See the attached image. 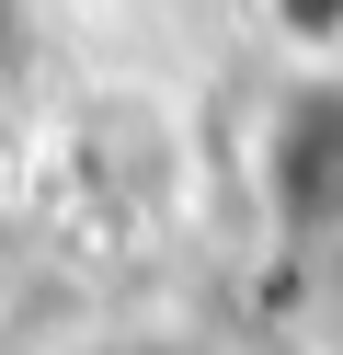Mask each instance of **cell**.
Returning a JSON list of instances; mask_svg holds the SVG:
<instances>
[{
    "mask_svg": "<svg viewBox=\"0 0 343 355\" xmlns=\"http://www.w3.org/2000/svg\"><path fill=\"white\" fill-rule=\"evenodd\" d=\"M274 24L297 46H343V0H274Z\"/></svg>",
    "mask_w": 343,
    "mask_h": 355,
    "instance_id": "cell-2",
    "label": "cell"
},
{
    "mask_svg": "<svg viewBox=\"0 0 343 355\" xmlns=\"http://www.w3.org/2000/svg\"><path fill=\"white\" fill-rule=\"evenodd\" d=\"M0 355H12V321H0Z\"/></svg>",
    "mask_w": 343,
    "mask_h": 355,
    "instance_id": "cell-4",
    "label": "cell"
},
{
    "mask_svg": "<svg viewBox=\"0 0 343 355\" xmlns=\"http://www.w3.org/2000/svg\"><path fill=\"white\" fill-rule=\"evenodd\" d=\"M69 355H195L183 332H91V344H69Z\"/></svg>",
    "mask_w": 343,
    "mask_h": 355,
    "instance_id": "cell-3",
    "label": "cell"
},
{
    "mask_svg": "<svg viewBox=\"0 0 343 355\" xmlns=\"http://www.w3.org/2000/svg\"><path fill=\"white\" fill-rule=\"evenodd\" d=\"M0 149H12V138H0Z\"/></svg>",
    "mask_w": 343,
    "mask_h": 355,
    "instance_id": "cell-5",
    "label": "cell"
},
{
    "mask_svg": "<svg viewBox=\"0 0 343 355\" xmlns=\"http://www.w3.org/2000/svg\"><path fill=\"white\" fill-rule=\"evenodd\" d=\"M263 218L286 241H343V80H286L252 149Z\"/></svg>",
    "mask_w": 343,
    "mask_h": 355,
    "instance_id": "cell-1",
    "label": "cell"
}]
</instances>
